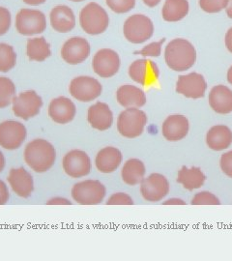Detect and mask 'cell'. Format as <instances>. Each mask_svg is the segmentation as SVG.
I'll return each mask as SVG.
<instances>
[{
    "label": "cell",
    "instance_id": "cell-15",
    "mask_svg": "<svg viewBox=\"0 0 232 261\" xmlns=\"http://www.w3.org/2000/svg\"><path fill=\"white\" fill-rule=\"evenodd\" d=\"M90 55V45L86 39L73 37L67 40L61 48L63 60L70 65L84 62Z\"/></svg>",
    "mask_w": 232,
    "mask_h": 261
},
{
    "label": "cell",
    "instance_id": "cell-37",
    "mask_svg": "<svg viewBox=\"0 0 232 261\" xmlns=\"http://www.w3.org/2000/svg\"><path fill=\"white\" fill-rule=\"evenodd\" d=\"M12 16L9 10L0 7V36L5 35L11 28Z\"/></svg>",
    "mask_w": 232,
    "mask_h": 261
},
{
    "label": "cell",
    "instance_id": "cell-27",
    "mask_svg": "<svg viewBox=\"0 0 232 261\" xmlns=\"http://www.w3.org/2000/svg\"><path fill=\"white\" fill-rule=\"evenodd\" d=\"M204 173L199 168H188L183 167L178 172L177 182L180 183L186 190L193 191L195 189H199L204 184Z\"/></svg>",
    "mask_w": 232,
    "mask_h": 261
},
{
    "label": "cell",
    "instance_id": "cell-33",
    "mask_svg": "<svg viewBox=\"0 0 232 261\" xmlns=\"http://www.w3.org/2000/svg\"><path fill=\"white\" fill-rule=\"evenodd\" d=\"M228 0H199V6L206 13H219L226 8Z\"/></svg>",
    "mask_w": 232,
    "mask_h": 261
},
{
    "label": "cell",
    "instance_id": "cell-24",
    "mask_svg": "<svg viewBox=\"0 0 232 261\" xmlns=\"http://www.w3.org/2000/svg\"><path fill=\"white\" fill-rule=\"evenodd\" d=\"M122 153L115 147H105L100 150L96 156L95 165L102 173H112L115 171L122 163Z\"/></svg>",
    "mask_w": 232,
    "mask_h": 261
},
{
    "label": "cell",
    "instance_id": "cell-45",
    "mask_svg": "<svg viewBox=\"0 0 232 261\" xmlns=\"http://www.w3.org/2000/svg\"><path fill=\"white\" fill-rule=\"evenodd\" d=\"M4 168H5V157L3 153L0 151V172L3 171Z\"/></svg>",
    "mask_w": 232,
    "mask_h": 261
},
{
    "label": "cell",
    "instance_id": "cell-25",
    "mask_svg": "<svg viewBox=\"0 0 232 261\" xmlns=\"http://www.w3.org/2000/svg\"><path fill=\"white\" fill-rule=\"evenodd\" d=\"M206 143L215 151L227 149L232 143L231 130L224 125L214 126L206 135Z\"/></svg>",
    "mask_w": 232,
    "mask_h": 261
},
{
    "label": "cell",
    "instance_id": "cell-32",
    "mask_svg": "<svg viewBox=\"0 0 232 261\" xmlns=\"http://www.w3.org/2000/svg\"><path fill=\"white\" fill-rule=\"evenodd\" d=\"M107 5L116 14H125L135 8L136 0H107Z\"/></svg>",
    "mask_w": 232,
    "mask_h": 261
},
{
    "label": "cell",
    "instance_id": "cell-18",
    "mask_svg": "<svg viewBox=\"0 0 232 261\" xmlns=\"http://www.w3.org/2000/svg\"><path fill=\"white\" fill-rule=\"evenodd\" d=\"M7 180L13 192L19 197L28 198L34 191L32 175L23 168L11 169Z\"/></svg>",
    "mask_w": 232,
    "mask_h": 261
},
{
    "label": "cell",
    "instance_id": "cell-48",
    "mask_svg": "<svg viewBox=\"0 0 232 261\" xmlns=\"http://www.w3.org/2000/svg\"><path fill=\"white\" fill-rule=\"evenodd\" d=\"M70 1H73V2H82V1H84V0H70Z\"/></svg>",
    "mask_w": 232,
    "mask_h": 261
},
{
    "label": "cell",
    "instance_id": "cell-23",
    "mask_svg": "<svg viewBox=\"0 0 232 261\" xmlns=\"http://www.w3.org/2000/svg\"><path fill=\"white\" fill-rule=\"evenodd\" d=\"M209 105L219 114L232 112V90L225 85L214 86L209 94Z\"/></svg>",
    "mask_w": 232,
    "mask_h": 261
},
{
    "label": "cell",
    "instance_id": "cell-43",
    "mask_svg": "<svg viewBox=\"0 0 232 261\" xmlns=\"http://www.w3.org/2000/svg\"><path fill=\"white\" fill-rule=\"evenodd\" d=\"M46 1V0H23L24 3H27L28 5H31V6H38V5L44 4Z\"/></svg>",
    "mask_w": 232,
    "mask_h": 261
},
{
    "label": "cell",
    "instance_id": "cell-14",
    "mask_svg": "<svg viewBox=\"0 0 232 261\" xmlns=\"http://www.w3.org/2000/svg\"><path fill=\"white\" fill-rule=\"evenodd\" d=\"M129 75L137 84L150 86L158 82L160 71L158 66L149 59H139L131 64Z\"/></svg>",
    "mask_w": 232,
    "mask_h": 261
},
{
    "label": "cell",
    "instance_id": "cell-26",
    "mask_svg": "<svg viewBox=\"0 0 232 261\" xmlns=\"http://www.w3.org/2000/svg\"><path fill=\"white\" fill-rule=\"evenodd\" d=\"M145 173V166L139 159L128 160L121 170L122 180L129 186H136L140 184L144 179Z\"/></svg>",
    "mask_w": 232,
    "mask_h": 261
},
{
    "label": "cell",
    "instance_id": "cell-13",
    "mask_svg": "<svg viewBox=\"0 0 232 261\" xmlns=\"http://www.w3.org/2000/svg\"><path fill=\"white\" fill-rule=\"evenodd\" d=\"M169 182L160 173H152L140 183V193L143 198L150 202H158L169 193Z\"/></svg>",
    "mask_w": 232,
    "mask_h": 261
},
{
    "label": "cell",
    "instance_id": "cell-22",
    "mask_svg": "<svg viewBox=\"0 0 232 261\" xmlns=\"http://www.w3.org/2000/svg\"><path fill=\"white\" fill-rule=\"evenodd\" d=\"M116 99L119 105L126 109H139L146 103V95L143 90L132 84L120 86L116 92Z\"/></svg>",
    "mask_w": 232,
    "mask_h": 261
},
{
    "label": "cell",
    "instance_id": "cell-21",
    "mask_svg": "<svg viewBox=\"0 0 232 261\" xmlns=\"http://www.w3.org/2000/svg\"><path fill=\"white\" fill-rule=\"evenodd\" d=\"M51 28L59 33H68L75 27L74 12L66 5H58L51 10L50 15Z\"/></svg>",
    "mask_w": 232,
    "mask_h": 261
},
{
    "label": "cell",
    "instance_id": "cell-46",
    "mask_svg": "<svg viewBox=\"0 0 232 261\" xmlns=\"http://www.w3.org/2000/svg\"><path fill=\"white\" fill-rule=\"evenodd\" d=\"M226 14L228 18L232 19V0H228V4L226 6Z\"/></svg>",
    "mask_w": 232,
    "mask_h": 261
},
{
    "label": "cell",
    "instance_id": "cell-16",
    "mask_svg": "<svg viewBox=\"0 0 232 261\" xmlns=\"http://www.w3.org/2000/svg\"><path fill=\"white\" fill-rule=\"evenodd\" d=\"M207 88L203 75L197 73L180 75L176 84V92L190 99H199L204 96Z\"/></svg>",
    "mask_w": 232,
    "mask_h": 261
},
{
    "label": "cell",
    "instance_id": "cell-31",
    "mask_svg": "<svg viewBox=\"0 0 232 261\" xmlns=\"http://www.w3.org/2000/svg\"><path fill=\"white\" fill-rule=\"evenodd\" d=\"M16 97V85L6 76H0V109L13 103Z\"/></svg>",
    "mask_w": 232,
    "mask_h": 261
},
{
    "label": "cell",
    "instance_id": "cell-42",
    "mask_svg": "<svg viewBox=\"0 0 232 261\" xmlns=\"http://www.w3.org/2000/svg\"><path fill=\"white\" fill-rule=\"evenodd\" d=\"M165 205H171V204H175V205H184L185 202L182 200V199H179V198H170L167 201L164 202Z\"/></svg>",
    "mask_w": 232,
    "mask_h": 261
},
{
    "label": "cell",
    "instance_id": "cell-20",
    "mask_svg": "<svg viewBox=\"0 0 232 261\" xmlns=\"http://www.w3.org/2000/svg\"><path fill=\"white\" fill-rule=\"evenodd\" d=\"M189 120L183 115H170L162 126V133L168 141L183 140L189 133Z\"/></svg>",
    "mask_w": 232,
    "mask_h": 261
},
{
    "label": "cell",
    "instance_id": "cell-41",
    "mask_svg": "<svg viewBox=\"0 0 232 261\" xmlns=\"http://www.w3.org/2000/svg\"><path fill=\"white\" fill-rule=\"evenodd\" d=\"M225 46L232 54V28H229L225 34Z\"/></svg>",
    "mask_w": 232,
    "mask_h": 261
},
{
    "label": "cell",
    "instance_id": "cell-34",
    "mask_svg": "<svg viewBox=\"0 0 232 261\" xmlns=\"http://www.w3.org/2000/svg\"><path fill=\"white\" fill-rule=\"evenodd\" d=\"M193 205H219L221 204L220 199L209 192H201L196 194L193 200Z\"/></svg>",
    "mask_w": 232,
    "mask_h": 261
},
{
    "label": "cell",
    "instance_id": "cell-17",
    "mask_svg": "<svg viewBox=\"0 0 232 261\" xmlns=\"http://www.w3.org/2000/svg\"><path fill=\"white\" fill-rule=\"evenodd\" d=\"M75 113V105L67 97L56 98L48 106V116L57 124L70 123L74 119Z\"/></svg>",
    "mask_w": 232,
    "mask_h": 261
},
{
    "label": "cell",
    "instance_id": "cell-30",
    "mask_svg": "<svg viewBox=\"0 0 232 261\" xmlns=\"http://www.w3.org/2000/svg\"><path fill=\"white\" fill-rule=\"evenodd\" d=\"M17 63V55L14 47L5 43H0V72L7 73Z\"/></svg>",
    "mask_w": 232,
    "mask_h": 261
},
{
    "label": "cell",
    "instance_id": "cell-7",
    "mask_svg": "<svg viewBox=\"0 0 232 261\" xmlns=\"http://www.w3.org/2000/svg\"><path fill=\"white\" fill-rule=\"evenodd\" d=\"M16 28L23 36L41 34L46 30V16L39 10L21 9L16 16Z\"/></svg>",
    "mask_w": 232,
    "mask_h": 261
},
{
    "label": "cell",
    "instance_id": "cell-4",
    "mask_svg": "<svg viewBox=\"0 0 232 261\" xmlns=\"http://www.w3.org/2000/svg\"><path fill=\"white\" fill-rule=\"evenodd\" d=\"M147 124L146 113L136 108H129L121 112L117 119V130L122 137L136 139L139 137Z\"/></svg>",
    "mask_w": 232,
    "mask_h": 261
},
{
    "label": "cell",
    "instance_id": "cell-44",
    "mask_svg": "<svg viewBox=\"0 0 232 261\" xmlns=\"http://www.w3.org/2000/svg\"><path fill=\"white\" fill-rule=\"evenodd\" d=\"M143 2H144V4L147 5L148 7L153 8V7H155V6L158 5L159 3L161 2V0H143Z\"/></svg>",
    "mask_w": 232,
    "mask_h": 261
},
{
    "label": "cell",
    "instance_id": "cell-47",
    "mask_svg": "<svg viewBox=\"0 0 232 261\" xmlns=\"http://www.w3.org/2000/svg\"><path fill=\"white\" fill-rule=\"evenodd\" d=\"M227 81L232 85V66L229 68V70L227 72Z\"/></svg>",
    "mask_w": 232,
    "mask_h": 261
},
{
    "label": "cell",
    "instance_id": "cell-12",
    "mask_svg": "<svg viewBox=\"0 0 232 261\" xmlns=\"http://www.w3.org/2000/svg\"><path fill=\"white\" fill-rule=\"evenodd\" d=\"M94 72L104 79L112 77L117 74L120 68V58L116 51L110 48H102L93 57Z\"/></svg>",
    "mask_w": 232,
    "mask_h": 261
},
{
    "label": "cell",
    "instance_id": "cell-35",
    "mask_svg": "<svg viewBox=\"0 0 232 261\" xmlns=\"http://www.w3.org/2000/svg\"><path fill=\"white\" fill-rule=\"evenodd\" d=\"M166 42V39L163 38L161 41L159 42H154L151 43L147 46L143 47L142 49L135 51V55H140V56H145V57H159L161 56L162 53V46L163 44Z\"/></svg>",
    "mask_w": 232,
    "mask_h": 261
},
{
    "label": "cell",
    "instance_id": "cell-5",
    "mask_svg": "<svg viewBox=\"0 0 232 261\" xmlns=\"http://www.w3.org/2000/svg\"><path fill=\"white\" fill-rule=\"evenodd\" d=\"M123 33L132 44H142L152 37L154 25L148 17L137 14L126 19L123 27Z\"/></svg>",
    "mask_w": 232,
    "mask_h": 261
},
{
    "label": "cell",
    "instance_id": "cell-39",
    "mask_svg": "<svg viewBox=\"0 0 232 261\" xmlns=\"http://www.w3.org/2000/svg\"><path fill=\"white\" fill-rule=\"evenodd\" d=\"M9 190L7 185L0 180V205H4L9 200Z\"/></svg>",
    "mask_w": 232,
    "mask_h": 261
},
{
    "label": "cell",
    "instance_id": "cell-19",
    "mask_svg": "<svg viewBox=\"0 0 232 261\" xmlns=\"http://www.w3.org/2000/svg\"><path fill=\"white\" fill-rule=\"evenodd\" d=\"M87 120L93 129L102 132L109 130L112 127L113 114L109 105L98 102L89 108Z\"/></svg>",
    "mask_w": 232,
    "mask_h": 261
},
{
    "label": "cell",
    "instance_id": "cell-10",
    "mask_svg": "<svg viewBox=\"0 0 232 261\" xmlns=\"http://www.w3.org/2000/svg\"><path fill=\"white\" fill-rule=\"evenodd\" d=\"M27 135V128L20 122L7 120L0 123V146L4 149H18L23 144Z\"/></svg>",
    "mask_w": 232,
    "mask_h": 261
},
{
    "label": "cell",
    "instance_id": "cell-40",
    "mask_svg": "<svg viewBox=\"0 0 232 261\" xmlns=\"http://www.w3.org/2000/svg\"><path fill=\"white\" fill-rule=\"evenodd\" d=\"M47 205H69L71 202L64 197H55L46 202Z\"/></svg>",
    "mask_w": 232,
    "mask_h": 261
},
{
    "label": "cell",
    "instance_id": "cell-2",
    "mask_svg": "<svg viewBox=\"0 0 232 261\" xmlns=\"http://www.w3.org/2000/svg\"><path fill=\"white\" fill-rule=\"evenodd\" d=\"M167 66L176 72H184L195 65L196 51L192 43L185 39H174L165 50Z\"/></svg>",
    "mask_w": 232,
    "mask_h": 261
},
{
    "label": "cell",
    "instance_id": "cell-11",
    "mask_svg": "<svg viewBox=\"0 0 232 261\" xmlns=\"http://www.w3.org/2000/svg\"><path fill=\"white\" fill-rule=\"evenodd\" d=\"M62 167L66 174L71 178H82L88 175L92 165L89 156L82 150L68 152L62 161Z\"/></svg>",
    "mask_w": 232,
    "mask_h": 261
},
{
    "label": "cell",
    "instance_id": "cell-36",
    "mask_svg": "<svg viewBox=\"0 0 232 261\" xmlns=\"http://www.w3.org/2000/svg\"><path fill=\"white\" fill-rule=\"evenodd\" d=\"M134 200L128 194L116 193L113 194L108 200L107 205H133Z\"/></svg>",
    "mask_w": 232,
    "mask_h": 261
},
{
    "label": "cell",
    "instance_id": "cell-3",
    "mask_svg": "<svg viewBox=\"0 0 232 261\" xmlns=\"http://www.w3.org/2000/svg\"><path fill=\"white\" fill-rule=\"evenodd\" d=\"M80 23L84 31L89 35L104 33L110 24V18L107 11L98 3H88L80 14Z\"/></svg>",
    "mask_w": 232,
    "mask_h": 261
},
{
    "label": "cell",
    "instance_id": "cell-29",
    "mask_svg": "<svg viewBox=\"0 0 232 261\" xmlns=\"http://www.w3.org/2000/svg\"><path fill=\"white\" fill-rule=\"evenodd\" d=\"M27 55L29 60L43 62L51 55L50 46L44 37L28 39Z\"/></svg>",
    "mask_w": 232,
    "mask_h": 261
},
{
    "label": "cell",
    "instance_id": "cell-8",
    "mask_svg": "<svg viewBox=\"0 0 232 261\" xmlns=\"http://www.w3.org/2000/svg\"><path fill=\"white\" fill-rule=\"evenodd\" d=\"M70 94L75 100L84 103H89L101 96L102 84L91 76H78L72 80L70 84Z\"/></svg>",
    "mask_w": 232,
    "mask_h": 261
},
{
    "label": "cell",
    "instance_id": "cell-1",
    "mask_svg": "<svg viewBox=\"0 0 232 261\" xmlns=\"http://www.w3.org/2000/svg\"><path fill=\"white\" fill-rule=\"evenodd\" d=\"M56 151L51 143L38 139L28 143L24 149V161L29 168L38 173H44L54 167Z\"/></svg>",
    "mask_w": 232,
    "mask_h": 261
},
{
    "label": "cell",
    "instance_id": "cell-28",
    "mask_svg": "<svg viewBox=\"0 0 232 261\" xmlns=\"http://www.w3.org/2000/svg\"><path fill=\"white\" fill-rule=\"evenodd\" d=\"M188 13V0H166L162 11L163 19L168 22H176L184 19Z\"/></svg>",
    "mask_w": 232,
    "mask_h": 261
},
{
    "label": "cell",
    "instance_id": "cell-6",
    "mask_svg": "<svg viewBox=\"0 0 232 261\" xmlns=\"http://www.w3.org/2000/svg\"><path fill=\"white\" fill-rule=\"evenodd\" d=\"M106 187L98 180H85L74 184L72 197L81 205L100 204L106 196Z\"/></svg>",
    "mask_w": 232,
    "mask_h": 261
},
{
    "label": "cell",
    "instance_id": "cell-38",
    "mask_svg": "<svg viewBox=\"0 0 232 261\" xmlns=\"http://www.w3.org/2000/svg\"><path fill=\"white\" fill-rule=\"evenodd\" d=\"M221 168L226 176L232 178V150L224 153L222 156Z\"/></svg>",
    "mask_w": 232,
    "mask_h": 261
},
{
    "label": "cell",
    "instance_id": "cell-9",
    "mask_svg": "<svg viewBox=\"0 0 232 261\" xmlns=\"http://www.w3.org/2000/svg\"><path fill=\"white\" fill-rule=\"evenodd\" d=\"M14 114L23 120L37 116L43 107L42 98L33 90H28L15 97L13 101Z\"/></svg>",
    "mask_w": 232,
    "mask_h": 261
}]
</instances>
